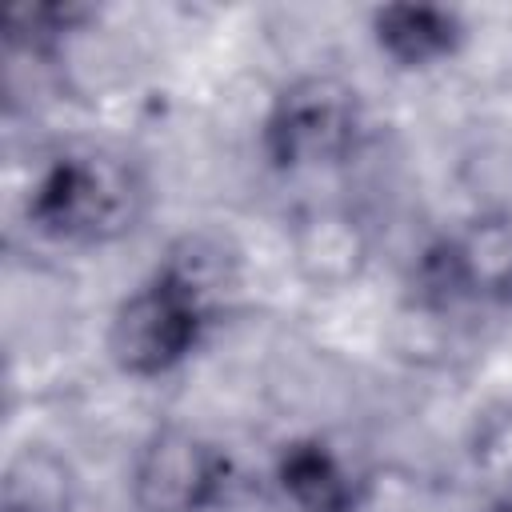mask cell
<instances>
[{
    "label": "cell",
    "mask_w": 512,
    "mask_h": 512,
    "mask_svg": "<svg viewBox=\"0 0 512 512\" xmlns=\"http://www.w3.org/2000/svg\"><path fill=\"white\" fill-rule=\"evenodd\" d=\"M240 288L236 248L220 232H188L112 308L108 360L132 380H156L188 364L224 320Z\"/></svg>",
    "instance_id": "cell-1"
},
{
    "label": "cell",
    "mask_w": 512,
    "mask_h": 512,
    "mask_svg": "<svg viewBox=\"0 0 512 512\" xmlns=\"http://www.w3.org/2000/svg\"><path fill=\"white\" fill-rule=\"evenodd\" d=\"M272 484L292 512H356L364 496L356 468L320 436L288 440L276 452Z\"/></svg>",
    "instance_id": "cell-6"
},
{
    "label": "cell",
    "mask_w": 512,
    "mask_h": 512,
    "mask_svg": "<svg viewBox=\"0 0 512 512\" xmlns=\"http://www.w3.org/2000/svg\"><path fill=\"white\" fill-rule=\"evenodd\" d=\"M368 28L380 56L412 72L452 60L468 40L464 16L440 4H384L368 16Z\"/></svg>",
    "instance_id": "cell-7"
},
{
    "label": "cell",
    "mask_w": 512,
    "mask_h": 512,
    "mask_svg": "<svg viewBox=\"0 0 512 512\" xmlns=\"http://www.w3.org/2000/svg\"><path fill=\"white\" fill-rule=\"evenodd\" d=\"M152 208V180L136 156L104 140H68L40 156L24 192V220L64 248H108Z\"/></svg>",
    "instance_id": "cell-2"
},
{
    "label": "cell",
    "mask_w": 512,
    "mask_h": 512,
    "mask_svg": "<svg viewBox=\"0 0 512 512\" xmlns=\"http://www.w3.org/2000/svg\"><path fill=\"white\" fill-rule=\"evenodd\" d=\"M476 512H512V492H488V500Z\"/></svg>",
    "instance_id": "cell-9"
},
{
    "label": "cell",
    "mask_w": 512,
    "mask_h": 512,
    "mask_svg": "<svg viewBox=\"0 0 512 512\" xmlns=\"http://www.w3.org/2000/svg\"><path fill=\"white\" fill-rule=\"evenodd\" d=\"M424 308H512V208H488L444 236L416 260Z\"/></svg>",
    "instance_id": "cell-4"
},
{
    "label": "cell",
    "mask_w": 512,
    "mask_h": 512,
    "mask_svg": "<svg viewBox=\"0 0 512 512\" xmlns=\"http://www.w3.org/2000/svg\"><path fill=\"white\" fill-rule=\"evenodd\" d=\"M468 456L492 492H512V404L492 408L476 420Z\"/></svg>",
    "instance_id": "cell-8"
},
{
    "label": "cell",
    "mask_w": 512,
    "mask_h": 512,
    "mask_svg": "<svg viewBox=\"0 0 512 512\" xmlns=\"http://www.w3.org/2000/svg\"><path fill=\"white\" fill-rule=\"evenodd\" d=\"M232 460L220 444L184 424L152 428L128 464V500L136 512H212L228 500Z\"/></svg>",
    "instance_id": "cell-5"
},
{
    "label": "cell",
    "mask_w": 512,
    "mask_h": 512,
    "mask_svg": "<svg viewBox=\"0 0 512 512\" xmlns=\"http://www.w3.org/2000/svg\"><path fill=\"white\" fill-rule=\"evenodd\" d=\"M368 132L364 96L332 72H304L276 88L268 100L256 148L272 172L304 176L348 164Z\"/></svg>",
    "instance_id": "cell-3"
}]
</instances>
